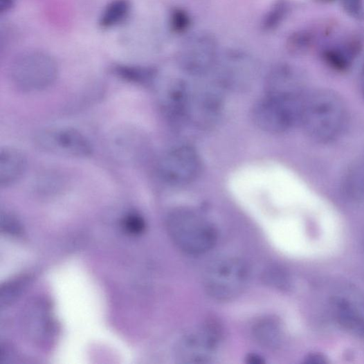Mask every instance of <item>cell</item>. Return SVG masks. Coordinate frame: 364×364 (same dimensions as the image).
I'll list each match as a JSON object with an SVG mask.
<instances>
[{
	"label": "cell",
	"instance_id": "cell-1",
	"mask_svg": "<svg viewBox=\"0 0 364 364\" xmlns=\"http://www.w3.org/2000/svg\"><path fill=\"white\" fill-rule=\"evenodd\" d=\"M347 118L346 104L339 94L329 89H317L306 93L299 125L311 140L327 143L341 136Z\"/></svg>",
	"mask_w": 364,
	"mask_h": 364
},
{
	"label": "cell",
	"instance_id": "cell-2",
	"mask_svg": "<svg viewBox=\"0 0 364 364\" xmlns=\"http://www.w3.org/2000/svg\"><path fill=\"white\" fill-rule=\"evenodd\" d=\"M166 224L174 244L187 254H203L217 244L218 233L215 226L188 208H179L170 212Z\"/></svg>",
	"mask_w": 364,
	"mask_h": 364
},
{
	"label": "cell",
	"instance_id": "cell-3",
	"mask_svg": "<svg viewBox=\"0 0 364 364\" xmlns=\"http://www.w3.org/2000/svg\"><path fill=\"white\" fill-rule=\"evenodd\" d=\"M248 275V269L242 260L237 257L221 259L207 270L203 280L204 289L212 298L229 301L243 293Z\"/></svg>",
	"mask_w": 364,
	"mask_h": 364
},
{
	"label": "cell",
	"instance_id": "cell-4",
	"mask_svg": "<svg viewBox=\"0 0 364 364\" xmlns=\"http://www.w3.org/2000/svg\"><path fill=\"white\" fill-rule=\"evenodd\" d=\"M304 98L291 99L266 95L254 107L253 121L260 129L269 134L287 132L299 125Z\"/></svg>",
	"mask_w": 364,
	"mask_h": 364
},
{
	"label": "cell",
	"instance_id": "cell-5",
	"mask_svg": "<svg viewBox=\"0 0 364 364\" xmlns=\"http://www.w3.org/2000/svg\"><path fill=\"white\" fill-rule=\"evenodd\" d=\"M58 66L50 56L42 52H30L19 57L10 71L13 84L24 92H37L56 81Z\"/></svg>",
	"mask_w": 364,
	"mask_h": 364
},
{
	"label": "cell",
	"instance_id": "cell-6",
	"mask_svg": "<svg viewBox=\"0 0 364 364\" xmlns=\"http://www.w3.org/2000/svg\"><path fill=\"white\" fill-rule=\"evenodd\" d=\"M219 42L208 33L190 35L179 46L176 63L181 70L193 76H201L213 71L219 61Z\"/></svg>",
	"mask_w": 364,
	"mask_h": 364
},
{
	"label": "cell",
	"instance_id": "cell-7",
	"mask_svg": "<svg viewBox=\"0 0 364 364\" xmlns=\"http://www.w3.org/2000/svg\"><path fill=\"white\" fill-rule=\"evenodd\" d=\"M221 339L219 328L203 324L185 334L176 347V359L182 363H206L217 355Z\"/></svg>",
	"mask_w": 364,
	"mask_h": 364
},
{
	"label": "cell",
	"instance_id": "cell-8",
	"mask_svg": "<svg viewBox=\"0 0 364 364\" xmlns=\"http://www.w3.org/2000/svg\"><path fill=\"white\" fill-rule=\"evenodd\" d=\"M35 144L44 152L71 158H87L93 152L89 140L74 128L44 129L35 137Z\"/></svg>",
	"mask_w": 364,
	"mask_h": 364
},
{
	"label": "cell",
	"instance_id": "cell-9",
	"mask_svg": "<svg viewBox=\"0 0 364 364\" xmlns=\"http://www.w3.org/2000/svg\"><path fill=\"white\" fill-rule=\"evenodd\" d=\"M201 161L198 152L188 145L175 147L167 152L159 163V173L167 183L186 185L199 176Z\"/></svg>",
	"mask_w": 364,
	"mask_h": 364
},
{
	"label": "cell",
	"instance_id": "cell-10",
	"mask_svg": "<svg viewBox=\"0 0 364 364\" xmlns=\"http://www.w3.org/2000/svg\"><path fill=\"white\" fill-rule=\"evenodd\" d=\"M329 303L338 324L352 334L364 337V292L347 286L336 291Z\"/></svg>",
	"mask_w": 364,
	"mask_h": 364
},
{
	"label": "cell",
	"instance_id": "cell-11",
	"mask_svg": "<svg viewBox=\"0 0 364 364\" xmlns=\"http://www.w3.org/2000/svg\"><path fill=\"white\" fill-rule=\"evenodd\" d=\"M222 110L221 95L211 89L193 91L190 89L185 113V121L200 128L213 126Z\"/></svg>",
	"mask_w": 364,
	"mask_h": 364
},
{
	"label": "cell",
	"instance_id": "cell-12",
	"mask_svg": "<svg viewBox=\"0 0 364 364\" xmlns=\"http://www.w3.org/2000/svg\"><path fill=\"white\" fill-rule=\"evenodd\" d=\"M217 68L219 84L232 90H243L251 84L254 76V65L251 59L239 51L231 52L220 62Z\"/></svg>",
	"mask_w": 364,
	"mask_h": 364
},
{
	"label": "cell",
	"instance_id": "cell-13",
	"mask_svg": "<svg viewBox=\"0 0 364 364\" xmlns=\"http://www.w3.org/2000/svg\"><path fill=\"white\" fill-rule=\"evenodd\" d=\"M266 89L267 95L293 99L302 98L307 92L302 73L289 64L277 65L269 71Z\"/></svg>",
	"mask_w": 364,
	"mask_h": 364
},
{
	"label": "cell",
	"instance_id": "cell-14",
	"mask_svg": "<svg viewBox=\"0 0 364 364\" xmlns=\"http://www.w3.org/2000/svg\"><path fill=\"white\" fill-rule=\"evenodd\" d=\"M27 156L19 149L6 147L0 151V186L8 188L16 183L27 171Z\"/></svg>",
	"mask_w": 364,
	"mask_h": 364
},
{
	"label": "cell",
	"instance_id": "cell-15",
	"mask_svg": "<svg viewBox=\"0 0 364 364\" xmlns=\"http://www.w3.org/2000/svg\"><path fill=\"white\" fill-rule=\"evenodd\" d=\"M253 335L259 345L270 350L279 349L284 339L281 322L273 317L257 320L253 327Z\"/></svg>",
	"mask_w": 364,
	"mask_h": 364
},
{
	"label": "cell",
	"instance_id": "cell-16",
	"mask_svg": "<svg viewBox=\"0 0 364 364\" xmlns=\"http://www.w3.org/2000/svg\"><path fill=\"white\" fill-rule=\"evenodd\" d=\"M128 0H113L105 10H103L100 19L102 28H112L122 22L129 12Z\"/></svg>",
	"mask_w": 364,
	"mask_h": 364
},
{
	"label": "cell",
	"instance_id": "cell-17",
	"mask_svg": "<svg viewBox=\"0 0 364 364\" xmlns=\"http://www.w3.org/2000/svg\"><path fill=\"white\" fill-rule=\"evenodd\" d=\"M322 56L330 67L341 71L349 69L355 58L345 45L340 47L327 48L322 51Z\"/></svg>",
	"mask_w": 364,
	"mask_h": 364
},
{
	"label": "cell",
	"instance_id": "cell-18",
	"mask_svg": "<svg viewBox=\"0 0 364 364\" xmlns=\"http://www.w3.org/2000/svg\"><path fill=\"white\" fill-rule=\"evenodd\" d=\"M291 9V6L289 0H277L264 17L263 29L270 32L278 28L289 16Z\"/></svg>",
	"mask_w": 364,
	"mask_h": 364
},
{
	"label": "cell",
	"instance_id": "cell-19",
	"mask_svg": "<svg viewBox=\"0 0 364 364\" xmlns=\"http://www.w3.org/2000/svg\"><path fill=\"white\" fill-rule=\"evenodd\" d=\"M316 42V36L313 31L301 30L290 35L286 46L291 54L302 55L313 48Z\"/></svg>",
	"mask_w": 364,
	"mask_h": 364
},
{
	"label": "cell",
	"instance_id": "cell-20",
	"mask_svg": "<svg viewBox=\"0 0 364 364\" xmlns=\"http://www.w3.org/2000/svg\"><path fill=\"white\" fill-rule=\"evenodd\" d=\"M264 282L270 287L280 291H289L293 284L287 271L279 266H271L263 273Z\"/></svg>",
	"mask_w": 364,
	"mask_h": 364
},
{
	"label": "cell",
	"instance_id": "cell-21",
	"mask_svg": "<svg viewBox=\"0 0 364 364\" xmlns=\"http://www.w3.org/2000/svg\"><path fill=\"white\" fill-rule=\"evenodd\" d=\"M116 71L122 79L142 85L149 84L155 77V71L149 68L119 66Z\"/></svg>",
	"mask_w": 364,
	"mask_h": 364
},
{
	"label": "cell",
	"instance_id": "cell-22",
	"mask_svg": "<svg viewBox=\"0 0 364 364\" xmlns=\"http://www.w3.org/2000/svg\"><path fill=\"white\" fill-rule=\"evenodd\" d=\"M27 279L21 278L2 286L1 294H0L2 307L10 305L20 295L25 284L27 283Z\"/></svg>",
	"mask_w": 364,
	"mask_h": 364
},
{
	"label": "cell",
	"instance_id": "cell-23",
	"mask_svg": "<svg viewBox=\"0 0 364 364\" xmlns=\"http://www.w3.org/2000/svg\"><path fill=\"white\" fill-rule=\"evenodd\" d=\"M192 23L189 13L181 8L174 9L170 17L171 30L176 34L185 33L190 28Z\"/></svg>",
	"mask_w": 364,
	"mask_h": 364
},
{
	"label": "cell",
	"instance_id": "cell-24",
	"mask_svg": "<svg viewBox=\"0 0 364 364\" xmlns=\"http://www.w3.org/2000/svg\"><path fill=\"white\" fill-rule=\"evenodd\" d=\"M123 228L129 233L138 235L145 229V222L143 217L136 213L127 215L122 221Z\"/></svg>",
	"mask_w": 364,
	"mask_h": 364
},
{
	"label": "cell",
	"instance_id": "cell-25",
	"mask_svg": "<svg viewBox=\"0 0 364 364\" xmlns=\"http://www.w3.org/2000/svg\"><path fill=\"white\" fill-rule=\"evenodd\" d=\"M1 229L3 232L12 236H19L21 233V226L18 219L11 213L1 214Z\"/></svg>",
	"mask_w": 364,
	"mask_h": 364
},
{
	"label": "cell",
	"instance_id": "cell-26",
	"mask_svg": "<svg viewBox=\"0 0 364 364\" xmlns=\"http://www.w3.org/2000/svg\"><path fill=\"white\" fill-rule=\"evenodd\" d=\"M344 10L352 18L364 20V0H342Z\"/></svg>",
	"mask_w": 364,
	"mask_h": 364
},
{
	"label": "cell",
	"instance_id": "cell-27",
	"mask_svg": "<svg viewBox=\"0 0 364 364\" xmlns=\"http://www.w3.org/2000/svg\"><path fill=\"white\" fill-rule=\"evenodd\" d=\"M328 361L325 356L320 354H311L306 358V363H326Z\"/></svg>",
	"mask_w": 364,
	"mask_h": 364
},
{
	"label": "cell",
	"instance_id": "cell-28",
	"mask_svg": "<svg viewBox=\"0 0 364 364\" xmlns=\"http://www.w3.org/2000/svg\"><path fill=\"white\" fill-rule=\"evenodd\" d=\"M247 362L251 364H262L264 363V360L262 357L257 354H250L247 357Z\"/></svg>",
	"mask_w": 364,
	"mask_h": 364
},
{
	"label": "cell",
	"instance_id": "cell-29",
	"mask_svg": "<svg viewBox=\"0 0 364 364\" xmlns=\"http://www.w3.org/2000/svg\"><path fill=\"white\" fill-rule=\"evenodd\" d=\"M13 0H0L1 10H8L12 5Z\"/></svg>",
	"mask_w": 364,
	"mask_h": 364
},
{
	"label": "cell",
	"instance_id": "cell-30",
	"mask_svg": "<svg viewBox=\"0 0 364 364\" xmlns=\"http://www.w3.org/2000/svg\"><path fill=\"white\" fill-rule=\"evenodd\" d=\"M320 1L324 2V3H333L335 1V0H320Z\"/></svg>",
	"mask_w": 364,
	"mask_h": 364
}]
</instances>
